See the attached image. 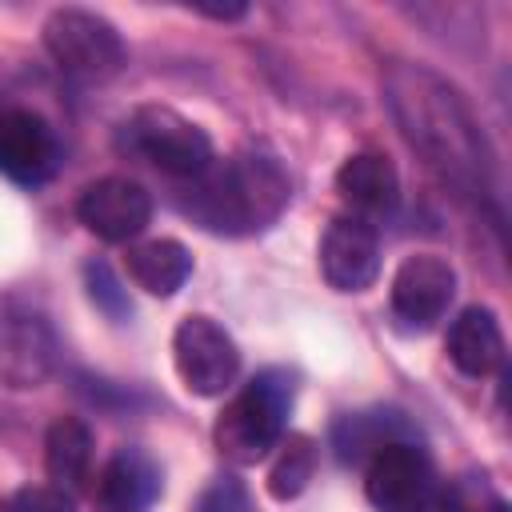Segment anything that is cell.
<instances>
[{
    "mask_svg": "<svg viewBox=\"0 0 512 512\" xmlns=\"http://www.w3.org/2000/svg\"><path fill=\"white\" fill-rule=\"evenodd\" d=\"M384 100L408 144L424 152L428 164H436L448 180L464 188L484 184L480 128L448 80H440L424 64H392L384 76Z\"/></svg>",
    "mask_w": 512,
    "mask_h": 512,
    "instance_id": "obj_1",
    "label": "cell"
},
{
    "mask_svg": "<svg viewBox=\"0 0 512 512\" xmlns=\"http://www.w3.org/2000/svg\"><path fill=\"white\" fill-rule=\"evenodd\" d=\"M292 184L276 156L236 152L232 160H212L180 192V208L216 236H252L280 220Z\"/></svg>",
    "mask_w": 512,
    "mask_h": 512,
    "instance_id": "obj_2",
    "label": "cell"
},
{
    "mask_svg": "<svg viewBox=\"0 0 512 512\" xmlns=\"http://www.w3.org/2000/svg\"><path fill=\"white\" fill-rule=\"evenodd\" d=\"M292 408V380L284 372H260L252 376L216 416L212 440L216 452L240 468L260 464L280 440H284V420Z\"/></svg>",
    "mask_w": 512,
    "mask_h": 512,
    "instance_id": "obj_3",
    "label": "cell"
},
{
    "mask_svg": "<svg viewBox=\"0 0 512 512\" xmlns=\"http://www.w3.org/2000/svg\"><path fill=\"white\" fill-rule=\"evenodd\" d=\"M44 48L56 68L84 84H104L124 68V40L100 12L56 8L44 20Z\"/></svg>",
    "mask_w": 512,
    "mask_h": 512,
    "instance_id": "obj_4",
    "label": "cell"
},
{
    "mask_svg": "<svg viewBox=\"0 0 512 512\" xmlns=\"http://www.w3.org/2000/svg\"><path fill=\"white\" fill-rule=\"evenodd\" d=\"M124 144L176 180H192L212 164L208 132L168 104H140L124 124Z\"/></svg>",
    "mask_w": 512,
    "mask_h": 512,
    "instance_id": "obj_5",
    "label": "cell"
},
{
    "mask_svg": "<svg viewBox=\"0 0 512 512\" xmlns=\"http://www.w3.org/2000/svg\"><path fill=\"white\" fill-rule=\"evenodd\" d=\"M172 360L192 396H224L240 376V348L224 324L192 312L172 332Z\"/></svg>",
    "mask_w": 512,
    "mask_h": 512,
    "instance_id": "obj_6",
    "label": "cell"
},
{
    "mask_svg": "<svg viewBox=\"0 0 512 512\" xmlns=\"http://www.w3.org/2000/svg\"><path fill=\"white\" fill-rule=\"evenodd\" d=\"M432 488V460L416 440H392L364 460V496L376 512H424Z\"/></svg>",
    "mask_w": 512,
    "mask_h": 512,
    "instance_id": "obj_7",
    "label": "cell"
},
{
    "mask_svg": "<svg viewBox=\"0 0 512 512\" xmlns=\"http://www.w3.org/2000/svg\"><path fill=\"white\" fill-rule=\"evenodd\" d=\"M60 344L52 324L40 312L8 308L0 312V384L12 392H28L48 384L56 372Z\"/></svg>",
    "mask_w": 512,
    "mask_h": 512,
    "instance_id": "obj_8",
    "label": "cell"
},
{
    "mask_svg": "<svg viewBox=\"0 0 512 512\" xmlns=\"http://www.w3.org/2000/svg\"><path fill=\"white\" fill-rule=\"evenodd\" d=\"M76 216L104 244H128L152 220V192L128 176H100L80 192Z\"/></svg>",
    "mask_w": 512,
    "mask_h": 512,
    "instance_id": "obj_9",
    "label": "cell"
},
{
    "mask_svg": "<svg viewBox=\"0 0 512 512\" xmlns=\"http://www.w3.org/2000/svg\"><path fill=\"white\" fill-rule=\"evenodd\" d=\"M452 296H456V268L444 256H436V252L408 256L396 268L392 288H388L392 312L408 328H432L448 312Z\"/></svg>",
    "mask_w": 512,
    "mask_h": 512,
    "instance_id": "obj_10",
    "label": "cell"
},
{
    "mask_svg": "<svg viewBox=\"0 0 512 512\" xmlns=\"http://www.w3.org/2000/svg\"><path fill=\"white\" fill-rule=\"evenodd\" d=\"M320 272L336 292H364L380 276V236L364 216H336L320 236Z\"/></svg>",
    "mask_w": 512,
    "mask_h": 512,
    "instance_id": "obj_11",
    "label": "cell"
},
{
    "mask_svg": "<svg viewBox=\"0 0 512 512\" xmlns=\"http://www.w3.org/2000/svg\"><path fill=\"white\" fill-rule=\"evenodd\" d=\"M60 164V144L52 128L28 112H0V172L16 184H44Z\"/></svg>",
    "mask_w": 512,
    "mask_h": 512,
    "instance_id": "obj_12",
    "label": "cell"
},
{
    "mask_svg": "<svg viewBox=\"0 0 512 512\" xmlns=\"http://www.w3.org/2000/svg\"><path fill=\"white\" fill-rule=\"evenodd\" d=\"M448 360L472 380L504 368V332L492 308L472 304L448 324Z\"/></svg>",
    "mask_w": 512,
    "mask_h": 512,
    "instance_id": "obj_13",
    "label": "cell"
},
{
    "mask_svg": "<svg viewBox=\"0 0 512 512\" xmlns=\"http://www.w3.org/2000/svg\"><path fill=\"white\" fill-rule=\"evenodd\" d=\"M160 492V468L140 448H120L96 476L100 512H144Z\"/></svg>",
    "mask_w": 512,
    "mask_h": 512,
    "instance_id": "obj_14",
    "label": "cell"
},
{
    "mask_svg": "<svg viewBox=\"0 0 512 512\" xmlns=\"http://www.w3.org/2000/svg\"><path fill=\"white\" fill-rule=\"evenodd\" d=\"M336 192L356 208V212H392L400 200V176L388 156L380 152H356L336 168Z\"/></svg>",
    "mask_w": 512,
    "mask_h": 512,
    "instance_id": "obj_15",
    "label": "cell"
},
{
    "mask_svg": "<svg viewBox=\"0 0 512 512\" xmlns=\"http://www.w3.org/2000/svg\"><path fill=\"white\" fill-rule=\"evenodd\" d=\"M124 268H128L132 284L144 288L148 296H176L184 288V280L192 276V256L180 240L160 236V240L132 244L124 256Z\"/></svg>",
    "mask_w": 512,
    "mask_h": 512,
    "instance_id": "obj_16",
    "label": "cell"
},
{
    "mask_svg": "<svg viewBox=\"0 0 512 512\" xmlns=\"http://www.w3.org/2000/svg\"><path fill=\"white\" fill-rule=\"evenodd\" d=\"M44 468L56 488H76L84 484L92 468V432L80 416H56L44 432Z\"/></svg>",
    "mask_w": 512,
    "mask_h": 512,
    "instance_id": "obj_17",
    "label": "cell"
},
{
    "mask_svg": "<svg viewBox=\"0 0 512 512\" xmlns=\"http://www.w3.org/2000/svg\"><path fill=\"white\" fill-rule=\"evenodd\" d=\"M276 448L280 452L268 468V496L284 504V500H296L308 488V480L316 472V448H312L308 436H284Z\"/></svg>",
    "mask_w": 512,
    "mask_h": 512,
    "instance_id": "obj_18",
    "label": "cell"
},
{
    "mask_svg": "<svg viewBox=\"0 0 512 512\" xmlns=\"http://www.w3.org/2000/svg\"><path fill=\"white\" fill-rule=\"evenodd\" d=\"M388 416V412H384ZM380 412L376 416H344V420H336V428H332V444H336V456L344 460V464H364L376 448H384V444H392V440H404V436H392L384 424Z\"/></svg>",
    "mask_w": 512,
    "mask_h": 512,
    "instance_id": "obj_19",
    "label": "cell"
},
{
    "mask_svg": "<svg viewBox=\"0 0 512 512\" xmlns=\"http://www.w3.org/2000/svg\"><path fill=\"white\" fill-rule=\"evenodd\" d=\"M84 280H88V296H92L96 308H104V312L116 316V320H124V316L132 312L128 292L120 288V280L112 276V268H108L104 260H92V264L84 268Z\"/></svg>",
    "mask_w": 512,
    "mask_h": 512,
    "instance_id": "obj_20",
    "label": "cell"
},
{
    "mask_svg": "<svg viewBox=\"0 0 512 512\" xmlns=\"http://www.w3.org/2000/svg\"><path fill=\"white\" fill-rule=\"evenodd\" d=\"M4 512H76V504L56 484H28V488H20V492L8 496Z\"/></svg>",
    "mask_w": 512,
    "mask_h": 512,
    "instance_id": "obj_21",
    "label": "cell"
},
{
    "mask_svg": "<svg viewBox=\"0 0 512 512\" xmlns=\"http://www.w3.org/2000/svg\"><path fill=\"white\" fill-rule=\"evenodd\" d=\"M196 512H248V492L236 480H216L204 496Z\"/></svg>",
    "mask_w": 512,
    "mask_h": 512,
    "instance_id": "obj_22",
    "label": "cell"
},
{
    "mask_svg": "<svg viewBox=\"0 0 512 512\" xmlns=\"http://www.w3.org/2000/svg\"><path fill=\"white\" fill-rule=\"evenodd\" d=\"M200 16H212V20H240L248 8L244 4H196Z\"/></svg>",
    "mask_w": 512,
    "mask_h": 512,
    "instance_id": "obj_23",
    "label": "cell"
},
{
    "mask_svg": "<svg viewBox=\"0 0 512 512\" xmlns=\"http://www.w3.org/2000/svg\"><path fill=\"white\" fill-rule=\"evenodd\" d=\"M488 512H508V508H504V504H500V500H496V504H492V508H488Z\"/></svg>",
    "mask_w": 512,
    "mask_h": 512,
    "instance_id": "obj_24",
    "label": "cell"
}]
</instances>
